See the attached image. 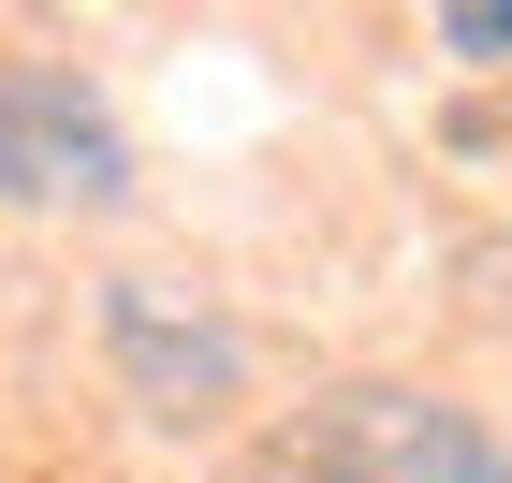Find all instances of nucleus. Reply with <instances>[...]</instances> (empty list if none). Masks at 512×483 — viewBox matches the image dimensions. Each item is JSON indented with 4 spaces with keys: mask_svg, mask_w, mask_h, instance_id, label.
Here are the masks:
<instances>
[{
    "mask_svg": "<svg viewBox=\"0 0 512 483\" xmlns=\"http://www.w3.org/2000/svg\"><path fill=\"white\" fill-rule=\"evenodd\" d=\"M293 469L308 483H512V454L425 381H337L293 410Z\"/></svg>",
    "mask_w": 512,
    "mask_h": 483,
    "instance_id": "f257e3e1",
    "label": "nucleus"
},
{
    "mask_svg": "<svg viewBox=\"0 0 512 483\" xmlns=\"http://www.w3.org/2000/svg\"><path fill=\"white\" fill-rule=\"evenodd\" d=\"M439 44H454V59H512V0H454Z\"/></svg>",
    "mask_w": 512,
    "mask_h": 483,
    "instance_id": "20e7f679",
    "label": "nucleus"
},
{
    "mask_svg": "<svg viewBox=\"0 0 512 483\" xmlns=\"http://www.w3.org/2000/svg\"><path fill=\"white\" fill-rule=\"evenodd\" d=\"M0 191L15 205H118L132 191V132L103 118L88 74H59V59L0 74Z\"/></svg>",
    "mask_w": 512,
    "mask_h": 483,
    "instance_id": "f03ea898",
    "label": "nucleus"
},
{
    "mask_svg": "<svg viewBox=\"0 0 512 483\" xmlns=\"http://www.w3.org/2000/svg\"><path fill=\"white\" fill-rule=\"evenodd\" d=\"M103 337H118V366H132V396L161 410V425H191V410H220L249 381V337L220 308H176L161 279H118L103 293Z\"/></svg>",
    "mask_w": 512,
    "mask_h": 483,
    "instance_id": "7ed1b4c3",
    "label": "nucleus"
}]
</instances>
